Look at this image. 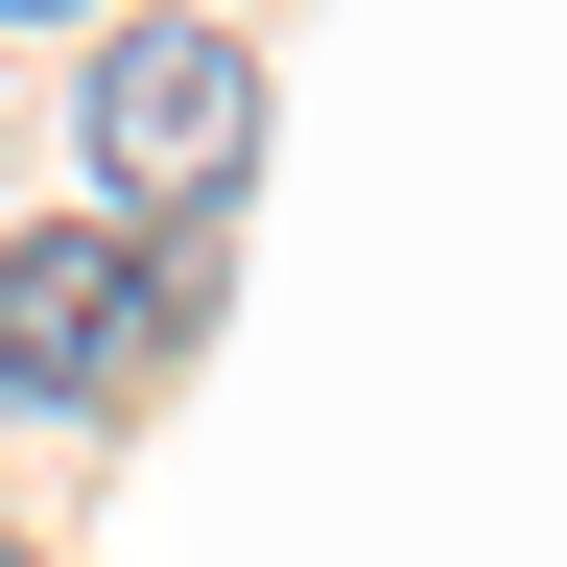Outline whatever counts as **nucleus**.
Wrapping results in <instances>:
<instances>
[{"mask_svg": "<svg viewBox=\"0 0 567 567\" xmlns=\"http://www.w3.org/2000/svg\"><path fill=\"white\" fill-rule=\"evenodd\" d=\"M189 308V260L166 237H0V402H48V425H95L118 379H142V331Z\"/></svg>", "mask_w": 567, "mask_h": 567, "instance_id": "2", "label": "nucleus"}, {"mask_svg": "<svg viewBox=\"0 0 567 567\" xmlns=\"http://www.w3.org/2000/svg\"><path fill=\"white\" fill-rule=\"evenodd\" d=\"M0 567H24V544H0Z\"/></svg>", "mask_w": 567, "mask_h": 567, "instance_id": "3", "label": "nucleus"}, {"mask_svg": "<svg viewBox=\"0 0 567 567\" xmlns=\"http://www.w3.org/2000/svg\"><path fill=\"white\" fill-rule=\"evenodd\" d=\"M71 142H95L118 213H213L260 166V48L189 24V0H142V24H95V95H71Z\"/></svg>", "mask_w": 567, "mask_h": 567, "instance_id": "1", "label": "nucleus"}]
</instances>
